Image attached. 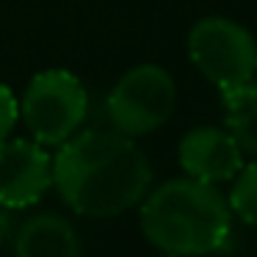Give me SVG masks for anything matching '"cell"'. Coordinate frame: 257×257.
Returning a JSON list of instances; mask_svg holds the SVG:
<instances>
[{"label": "cell", "instance_id": "1", "mask_svg": "<svg viewBox=\"0 0 257 257\" xmlns=\"http://www.w3.org/2000/svg\"><path fill=\"white\" fill-rule=\"evenodd\" d=\"M152 169L144 150L122 130L69 136L53 158V185L72 210L111 218L144 199Z\"/></svg>", "mask_w": 257, "mask_h": 257}, {"label": "cell", "instance_id": "2", "mask_svg": "<svg viewBox=\"0 0 257 257\" xmlns=\"http://www.w3.org/2000/svg\"><path fill=\"white\" fill-rule=\"evenodd\" d=\"M229 202L213 183L196 177L169 180L141 205V229L147 240L177 257L218 251L229 238Z\"/></svg>", "mask_w": 257, "mask_h": 257}, {"label": "cell", "instance_id": "3", "mask_svg": "<svg viewBox=\"0 0 257 257\" xmlns=\"http://www.w3.org/2000/svg\"><path fill=\"white\" fill-rule=\"evenodd\" d=\"M89 111L83 83L67 69H47L28 83L23 97V122L39 144H64L78 133Z\"/></svg>", "mask_w": 257, "mask_h": 257}, {"label": "cell", "instance_id": "4", "mask_svg": "<svg viewBox=\"0 0 257 257\" xmlns=\"http://www.w3.org/2000/svg\"><path fill=\"white\" fill-rule=\"evenodd\" d=\"M188 56L221 91L251 83L257 75V42L243 25L224 17H205L191 28Z\"/></svg>", "mask_w": 257, "mask_h": 257}, {"label": "cell", "instance_id": "5", "mask_svg": "<svg viewBox=\"0 0 257 257\" xmlns=\"http://www.w3.org/2000/svg\"><path fill=\"white\" fill-rule=\"evenodd\" d=\"M177 105V86L172 75L155 64L133 67L119 78L108 97V116L113 127L127 136H144L169 122Z\"/></svg>", "mask_w": 257, "mask_h": 257}, {"label": "cell", "instance_id": "6", "mask_svg": "<svg viewBox=\"0 0 257 257\" xmlns=\"http://www.w3.org/2000/svg\"><path fill=\"white\" fill-rule=\"evenodd\" d=\"M53 185V158L45 144L14 139L0 144V205L25 207L45 196Z\"/></svg>", "mask_w": 257, "mask_h": 257}, {"label": "cell", "instance_id": "7", "mask_svg": "<svg viewBox=\"0 0 257 257\" xmlns=\"http://www.w3.org/2000/svg\"><path fill=\"white\" fill-rule=\"evenodd\" d=\"M177 155L188 177L205 180V183L235 180V174L243 169V150L229 130L218 127H196L185 133Z\"/></svg>", "mask_w": 257, "mask_h": 257}, {"label": "cell", "instance_id": "8", "mask_svg": "<svg viewBox=\"0 0 257 257\" xmlns=\"http://www.w3.org/2000/svg\"><path fill=\"white\" fill-rule=\"evenodd\" d=\"M80 240L72 224L56 213L34 216L17 229L14 257H78Z\"/></svg>", "mask_w": 257, "mask_h": 257}, {"label": "cell", "instance_id": "9", "mask_svg": "<svg viewBox=\"0 0 257 257\" xmlns=\"http://www.w3.org/2000/svg\"><path fill=\"white\" fill-rule=\"evenodd\" d=\"M227 127L243 152L257 155V83H243L221 91Z\"/></svg>", "mask_w": 257, "mask_h": 257}, {"label": "cell", "instance_id": "10", "mask_svg": "<svg viewBox=\"0 0 257 257\" xmlns=\"http://www.w3.org/2000/svg\"><path fill=\"white\" fill-rule=\"evenodd\" d=\"M229 210L238 213L240 221L257 227V163H249L235 174V185L229 191Z\"/></svg>", "mask_w": 257, "mask_h": 257}, {"label": "cell", "instance_id": "11", "mask_svg": "<svg viewBox=\"0 0 257 257\" xmlns=\"http://www.w3.org/2000/svg\"><path fill=\"white\" fill-rule=\"evenodd\" d=\"M17 116H20V105H17V100H14L12 89L0 83V144H3V141L9 139V133L14 130Z\"/></svg>", "mask_w": 257, "mask_h": 257}, {"label": "cell", "instance_id": "12", "mask_svg": "<svg viewBox=\"0 0 257 257\" xmlns=\"http://www.w3.org/2000/svg\"><path fill=\"white\" fill-rule=\"evenodd\" d=\"M166 257H177V254H166Z\"/></svg>", "mask_w": 257, "mask_h": 257}]
</instances>
